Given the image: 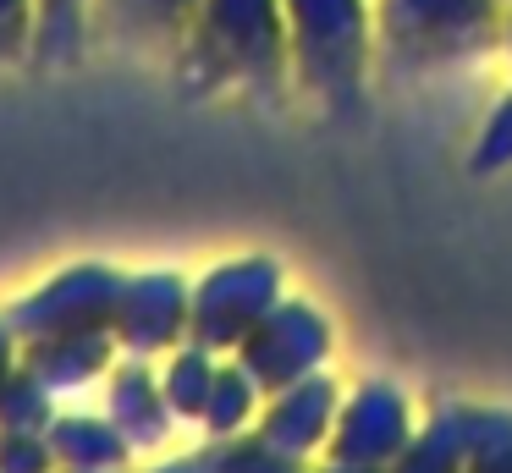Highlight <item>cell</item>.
<instances>
[{"label":"cell","mask_w":512,"mask_h":473,"mask_svg":"<svg viewBox=\"0 0 512 473\" xmlns=\"http://www.w3.org/2000/svg\"><path fill=\"white\" fill-rule=\"evenodd\" d=\"M188 94H276L292 77L281 0H204L177 50Z\"/></svg>","instance_id":"obj_1"},{"label":"cell","mask_w":512,"mask_h":473,"mask_svg":"<svg viewBox=\"0 0 512 473\" xmlns=\"http://www.w3.org/2000/svg\"><path fill=\"white\" fill-rule=\"evenodd\" d=\"M17 358H23V341H17V336H12V325L0 319V374L17 369Z\"/></svg>","instance_id":"obj_20"},{"label":"cell","mask_w":512,"mask_h":473,"mask_svg":"<svg viewBox=\"0 0 512 473\" xmlns=\"http://www.w3.org/2000/svg\"><path fill=\"white\" fill-rule=\"evenodd\" d=\"M188 303L193 286L182 275L160 270V275H127L122 303H116V347L133 352V358H155L171 352L188 336Z\"/></svg>","instance_id":"obj_8"},{"label":"cell","mask_w":512,"mask_h":473,"mask_svg":"<svg viewBox=\"0 0 512 473\" xmlns=\"http://www.w3.org/2000/svg\"><path fill=\"white\" fill-rule=\"evenodd\" d=\"M325 347H331L325 319L303 303H287V308H270V314L259 319L254 336L237 347V363L259 380V391H281V385H292V380L320 369Z\"/></svg>","instance_id":"obj_7"},{"label":"cell","mask_w":512,"mask_h":473,"mask_svg":"<svg viewBox=\"0 0 512 473\" xmlns=\"http://www.w3.org/2000/svg\"><path fill=\"white\" fill-rule=\"evenodd\" d=\"M45 440L56 451V468L72 473H122L133 457V440L116 429L111 413H56Z\"/></svg>","instance_id":"obj_12"},{"label":"cell","mask_w":512,"mask_h":473,"mask_svg":"<svg viewBox=\"0 0 512 473\" xmlns=\"http://www.w3.org/2000/svg\"><path fill=\"white\" fill-rule=\"evenodd\" d=\"M105 413H111L116 429L133 440V451L160 446V440L171 435V418H177V413H171V402H166V391H160V369H149V358H133V352L116 363L111 407H105Z\"/></svg>","instance_id":"obj_10"},{"label":"cell","mask_w":512,"mask_h":473,"mask_svg":"<svg viewBox=\"0 0 512 473\" xmlns=\"http://www.w3.org/2000/svg\"><path fill=\"white\" fill-rule=\"evenodd\" d=\"M397 451H408V402L386 385H364L353 402L336 413V435H331V457L336 462H358V468H380Z\"/></svg>","instance_id":"obj_9"},{"label":"cell","mask_w":512,"mask_h":473,"mask_svg":"<svg viewBox=\"0 0 512 473\" xmlns=\"http://www.w3.org/2000/svg\"><path fill=\"white\" fill-rule=\"evenodd\" d=\"M50 418H56V391L45 380H34L17 358V369L0 374V429H39L45 435Z\"/></svg>","instance_id":"obj_15"},{"label":"cell","mask_w":512,"mask_h":473,"mask_svg":"<svg viewBox=\"0 0 512 473\" xmlns=\"http://www.w3.org/2000/svg\"><path fill=\"white\" fill-rule=\"evenodd\" d=\"M215 374H221V363H215V352L199 347V341L171 352V363L160 369V391H166L171 413L177 418H204V402H210Z\"/></svg>","instance_id":"obj_14"},{"label":"cell","mask_w":512,"mask_h":473,"mask_svg":"<svg viewBox=\"0 0 512 473\" xmlns=\"http://www.w3.org/2000/svg\"><path fill=\"white\" fill-rule=\"evenodd\" d=\"M501 165H512V94L501 99V110L485 121L474 143V171H501Z\"/></svg>","instance_id":"obj_18"},{"label":"cell","mask_w":512,"mask_h":473,"mask_svg":"<svg viewBox=\"0 0 512 473\" xmlns=\"http://www.w3.org/2000/svg\"><path fill=\"white\" fill-rule=\"evenodd\" d=\"M116 330H61V336L23 341V369L45 380L50 391L89 385L100 369H116Z\"/></svg>","instance_id":"obj_11"},{"label":"cell","mask_w":512,"mask_h":473,"mask_svg":"<svg viewBox=\"0 0 512 473\" xmlns=\"http://www.w3.org/2000/svg\"><path fill=\"white\" fill-rule=\"evenodd\" d=\"M34 22H39L34 0H0V72L34 55Z\"/></svg>","instance_id":"obj_17"},{"label":"cell","mask_w":512,"mask_h":473,"mask_svg":"<svg viewBox=\"0 0 512 473\" xmlns=\"http://www.w3.org/2000/svg\"><path fill=\"white\" fill-rule=\"evenodd\" d=\"M276 281L281 270L270 259H237L210 270L193 286L188 303V336L199 347L221 352V347H243L254 336V325L276 308Z\"/></svg>","instance_id":"obj_5"},{"label":"cell","mask_w":512,"mask_h":473,"mask_svg":"<svg viewBox=\"0 0 512 473\" xmlns=\"http://www.w3.org/2000/svg\"><path fill=\"white\" fill-rule=\"evenodd\" d=\"M0 473H56V451L39 429H0Z\"/></svg>","instance_id":"obj_16"},{"label":"cell","mask_w":512,"mask_h":473,"mask_svg":"<svg viewBox=\"0 0 512 473\" xmlns=\"http://www.w3.org/2000/svg\"><path fill=\"white\" fill-rule=\"evenodd\" d=\"M56 473H72V468H56Z\"/></svg>","instance_id":"obj_22"},{"label":"cell","mask_w":512,"mask_h":473,"mask_svg":"<svg viewBox=\"0 0 512 473\" xmlns=\"http://www.w3.org/2000/svg\"><path fill=\"white\" fill-rule=\"evenodd\" d=\"M122 286L127 275L105 270V264H72V270L50 275L45 286L23 292L12 308H0V319L12 325L17 341L61 336V330H111Z\"/></svg>","instance_id":"obj_4"},{"label":"cell","mask_w":512,"mask_h":473,"mask_svg":"<svg viewBox=\"0 0 512 473\" xmlns=\"http://www.w3.org/2000/svg\"><path fill=\"white\" fill-rule=\"evenodd\" d=\"M199 6L204 0H94L89 39H94V50L144 55V61H177Z\"/></svg>","instance_id":"obj_6"},{"label":"cell","mask_w":512,"mask_h":473,"mask_svg":"<svg viewBox=\"0 0 512 473\" xmlns=\"http://www.w3.org/2000/svg\"><path fill=\"white\" fill-rule=\"evenodd\" d=\"M281 11L298 88L325 110H353L364 99V72L375 55L369 0H281Z\"/></svg>","instance_id":"obj_2"},{"label":"cell","mask_w":512,"mask_h":473,"mask_svg":"<svg viewBox=\"0 0 512 473\" xmlns=\"http://www.w3.org/2000/svg\"><path fill=\"white\" fill-rule=\"evenodd\" d=\"M34 66H78L83 50H94L89 39V6L94 0H34Z\"/></svg>","instance_id":"obj_13"},{"label":"cell","mask_w":512,"mask_h":473,"mask_svg":"<svg viewBox=\"0 0 512 473\" xmlns=\"http://www.w3.org/2000/svg\"><path fill=\"white\" fill-rule=\"evenodd\" d=\"M149 473H221L210 462V451H193V457H177V462H160V468H149Z\"/></svg>","instance_id":"obj_19"},{"label":"cell","mask_w":512,"mask_h":473,"mask_svg":"<svg viewBox=\"0 0 512 473\" xmlns=\"http://www.w3.org/2000/svg\"><path fill=\"white\" fill-rule=\"evenodd\" d=\"M501 44H507V55H512V17H507V28H501Z\"/></svg>","instance_id":"obj_21"},{"label":"cell","mask_w":512,"mask_h":473,"mask_svg":"<svg viewBox=\"0 0 512 473\" xmlns=\"http://www.w3.org/2000/svg\"><path fill=\"white\" fill-rule=\"evenodd\" d=\"M501 0H375V55L397 72H441L501 39Z\"/></svg>","instance_id":"obj_3"}]
</instances>
